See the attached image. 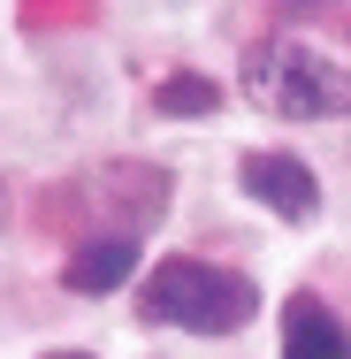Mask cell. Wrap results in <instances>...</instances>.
<instances>
[{
  "label": "cell",
  "instance_id": "1",
  "mask_svg": "<svg viewBox=\"0 0 351 359\" xmlns=\"http://www.w3.org/2000/svg\"><path fill=\"white\" fill-rule=\"evenodd\" d=\"M260 313V283L237 268H214L199 252H168L153 260L138 283V321L153 329H191V337H237Z\"/></svg>",
  "mask_w": 351,
  "mask_h": 359
},
{
  "label": "cell",
  "instance_id": "2",
  "mask_svg": "<svg viewBox=\"0 0 351 359\" xmlns=\"http://www.w3.org/2000/svg\"><path fill=\"white\" fill-rule=\"evenodd\" d=\"M245 100L275 123H344L351 115V69L329 62L305 39H252L245 46Z\"/></svg>",
  "mask_w": 351,
  "mask_h": 359
},
{
  "label": "cell",
  "instance_id": "3",
  "mask_svg": "<svg viewBox=\"0 0 351 359\" xmlns=\"http://www.w3.org/2000/svg\"><path fill=\"white\" fill-rule=\"evenodd\" d=\"M76 199H99L123 237H145V229L160 222V207H168V176H160V168H138V161H115V168H99Z\"/></svg>",
  "mask_w": 351,
  "mask_h": 359
},
{
  "label": "cell",
  "instance_id": "4",
  "mask_svg": "<svg viewBox=\"0 0 351 359\" xmlns=\"http://www.w3.org/2000/svg\"><path fill=\"white\" fill-rule=\"evenodd\" d=\"M237 184H245L260 207H275L282 222H305L321 207V176H313L298 153H245V161H237Z\"/></svg>",
  "mask_w": 351,
  "mask_h": 359
},
{
  "label": "cell",
  "instance_id": "5",
  "mask_svg": "<svg viewBox=\"0 0 351 359\" xmlns=\"http://www.w3.org/2000/svg\"><path fill=\"white\" fill-rule=\"evenodd\" d=\"M138 276V237H123V229H99V237H76L69 268H62V283L84 290V298H107V290H123Z\"/></svg>",
  "mask_w": 351,
  "mask_h": 359
},
{
  "label": "cell",
  "instance_id": "6",
  "mask_svg": "<svg viewBox=\"0 0 351 359\" xmlns=\"http://www.w3.org/2000/svg\"><path fill=\"white\" fill-rule=\"evenodd\" d=\"M282 359H351V329L336 306H321L313 290H298L282 306Z\"/></svg>",
  "mask_w": 351,
  "mask_h": 359
},
{
  "label": "cell",
  "instance_id": "7",
  "mask_svg": "<svg viewBox=\"0 0 351 359\" xmlns=\"http://www.w3.org/2000/svg\"><path fill=\"white\" fill-rule=\"evenodd\" d=\"M160 115H214L221 107V84L214 76H191V69H176V76H160Z\"/></svg>",
  "mask_w": 351,
  "mask_h": 359
},
{
  "label": "cell",
  "instance_id": "8",
  "mask_svg": "<svg viewBox=\"0 0 351 359\" xmlns=\"http://www.w3.org/2000/svg\"><path fill=\"white\" fill-rule=\"evenodd\" d=\"M282 8H329V0H282Z\"/></svg>",
  "mask_w": 351,
  "mask_h": 359
},
{
  "label": "cell",
  "instance_id": "9",
  "mask_svg": "<svg viewBox=\"0 0 351 359\" xmlns=\"http://www.w3.org/2000/svg\"><path fill=\"white\" fill-rule=\"evenodd\" d=\"M46 359H92V352H46Z\"/></svg>",
  "mask_w": 351,
  "mask_h": 359
}]
</instances>
